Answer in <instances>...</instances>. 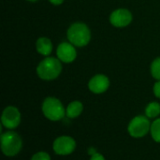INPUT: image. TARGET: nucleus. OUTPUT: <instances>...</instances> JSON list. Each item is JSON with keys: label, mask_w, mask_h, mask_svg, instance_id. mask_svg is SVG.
Masks as SVG:
<instances>
[{"label": "nucleus", "mask_w": 160, "mask_h": 160, "mask_svg": "<svg viewBox=\"0 0 160 160\" xmlns=\"http://www.w3.org/2000/svg\"><path fill=\"white\" fill-rule=\"evenodd\" d=\"M160 114V104L157 101L149 103L145 108V116L149 119H156Z\"/></svg>", "instance_id": "ddd939ff"}, {"label": "nucleus", "mask_w": 160, "mask_h": 160, "mask_svg": "<svg viewBox=\"0 0 160 160\" xmlns=\"http://www.w3.org/2000/svg\"><path fill=\"white\" fill-rule=\"evenodd\" d=\"M153 91H154L155 97L160 99V81H157V82L154 84Z\"/></svg>", "instance_id": "f3484780"}, {"label": "nucleus", "mask_w": 160, "mask_h": 160, "mask_svg": "<svg viewBox=\"0 0 160 160\" xmlns=\"http://www.w3.org/2000/svg\"><path fill=\"white\" fill-rule=\"evenodd\" d=\"M56 56L62 62L66 64L72 63L77 57V51L73 44L70 42H61L56 49Z\"/></svg>", "instance_id": "1a4fd4ad"}, {"label": "nucleus", "mask_w": 160, "mask_h": 160, "mask_svg": "<svg viewBox=\"0 0 160 160\" xmlns=\"http://www.w3.org/2000/svg\"><path fill=\"white\" fill-rule=\"evenodd\" d=\"M132 19V13L127 8H117L110 15L111 24L117 28H123L129 25Z\"/></svg>", "instance_id": "6e6552de"}, {"label": "nucleus", "mask_w": 160, "mask_h": 160, "mask_svg": "<svg viewBox=\"0 0 160 160\" xmlns=\"http://www.w3.org/2000/svg\"><path fill=\"white\" fill-rule=\"evenodd\" d=\"M43 115L50 121H60L66 116V109L62 102L53 97L46 98L41 106Z\"/></svg>", "instance_id": "20e7f679"}, {"label": "nucleus", "mask_w": 160, "mask_h": 160, "mask_svg": "<svg viewBox=\"0 0 160 160\" xmlns=\"http://www.w3.org/2000/svg\"><path fill=\"white\" fill-rule=\"evenodd\" d=\"M48 1L54 6H59L61 4H63V2H64V0H48Z\"/></svg>", "instance_id": "6ab92c4d"}, {"label": "nucleus", "mask_w": 160, "mask_h": 160, "mask_svg": "<svg viewBox=\"0 0 160 160\" xmlns=\"http://www.w3.org/2000/svg\"><path fill=\"white\" fill-rule=\"evenodd\" d=\"M150 133L152 136V139L156 142L160 143V118H157L151 125Z\"/></svg>", "instance_id": "4468645a"}, {"label": "nucleus", "mask_w": 160, "mask_h": 160, "mask_svg": "<svg viewBox=\"0 0 160 160\" xmlns=\"http://www.w3.org/2000/svg\"><path fill=\"white\" fill-rule=\"evenodd\" d=\"M110 87V80L104 74H97L88 82V89L94 94H103Z\"/></svg>", "instance_id": "9d476101"}, {"label": "nucleus", "mask_w": 160, "mask_h": 160, "mask_svg": "<svg viewBox=\"0 0 160 160\" xmlns=\"http://www.w3.org/2000/svg\"><path fill=\"white\" fill-rule=\"evenodd\" d=\"M22 116L20 111L14 106H8L4 109L1 115V124L8 130H12L21 124Z\"/></svg>", "instance_id": "423d86ee"}, {"label": "nucleus", "mask_w": 160, "mask_h": 160, "mask_svg": "<svg viewBox=\"0 0 160 160\" xmlns=\"http://www.w3.org/2000/svg\"><path fill=\"white\" fill-rule=\"evenodd\" d=\"M62 62L57 57L47 56L37 67V74L43 81L55 80L62 72Z\"/></svg>", "instance_id": "f257e3e1"}, {"label": "nucleus", "mask_w": 160, "mask_h": 160, "mask_svg": "<svg viewBox=\"0 0 160 160\" xmlns=\"http://www.w3.org/2000/svg\"><path fill=\"white\" fill-rule=\"evenodd\" d=\"M68 42L75 47H84L91 40V31L84 22H73L67 31Z\"/></svg>", "instance_id": "f03ea898"}, {"label": "nucleus", "mask_w": 160, "mask_h": 160, "mask_svg": "<svg viewBox=\"0 0 160 160\" xmlns=\"http://www.w3.org/2000/svg\"><path fill=\"white\" fill-rule=\"evenodd\" d=\"M90 160H106L105 159V158L101 155V154H99V153H95L94 155H92L91 156V158Z\"/></svg>", "instance_id": "a211bd4d"}, {"label": "nucleus", "mask_w": 160, "mask_h": 160, "mask_svg": "<svg viewBox=\"0 0 160 160\" xmlns=\"http://www.w3.org/2000/svg\"><path fill=\"white\" fill-rule=\"evenodd\" d=\"M150 71L154 79H156L157 81H160V57L156 58L152 62L150 67Z\"/></svg>", "instance_id": "2eb2a0df"}, {"label": "nucleus", "mask_w": 160, "mask_h": 160, "mask_svg": "<svg viewBox=\"0 0 160 160\" xmlns=\"http://www.w3.org/2000/svg\"><path fill=\"white\" fill-rule=\"evenodd\" d=\"M36 50L37 52L43 55V56H49L52 52V42L49 38L46 37H40L36 41Z\"/></svg>", "instance_id": "9b49d317"}, {"label": "nucleus", "mask_w": 160, "mask_h": 160, "mask_svg": "<svg viewBox=\"0 0 160 160\" xmlns=\"http://www.w3.org/2000/svg\"><path fill=\"white\" fill-rule=\"evenodd\" d=\"M27 1H29V2H37L38 0H27Z\"/></svg>", "instance_id": "aec40b11"}, {"label": "nucleus", "mask_w": 160, "mask_h": 160, "mask_svg": "<svg viewBox=\"0 0 160 160\" xmlns=\"http://www.w3.org/2000/svg\"><path fill=\"white\" fill-rule=\"evenodd\" d=\"M0 147L2 153L6 157L12 158L21 152L22 148V140L18 133L8 130L1 134Z\"/></svg>", "instance_id": "7ed1b4c3"}, {"label": "nucleus", "mask_w": 160, "mask_h": 160, "mask_svg": "<svg viewBox=\"0 0 160 160\" xmlns=\"http://www.w3.org/2000/svg\"><path fill=\"white\" fill-rule=\"evenodd\" d=\"M83 111V105L79 100H74L70 102L66 108V116L69 119H74L79 117Z\"/></svg>", "instance_id": "f8f14e48"}, {"label": "nucleus", "mask_w": 160, "mask_h": 160, "mask_svg": "<svg viewBox=\"0 0 160 160\" xmlns=\"http://www.w3.org/2000/svg\"><path fill=\"white\" fill-rule=\"evenodd\" d=\"M52 149L58 156H68L76 149V142L70 136H60L52 143Z\"/></svg>", "instance_id": "0eeeda50"}, {"label": "nucleus", "mask_w": 160, "mask_h": 160, "mask_svg": "<svg viewBox=\"0 0 160 160\" xmlns=\"http://www.w3.org/2000/svg\"><path fill=\"white\" fill-rule=\"evenodd\" d=\"M151 125L152 123H150V119L147 116L137 115L128 124V134L136 139L142 138L150 132Z\"/></svg>", "instance_id": "39448f33"}, {"label": "nucleus", "mask_w": 160, "mask_h": 160, "mask_svg": "<svg viewBox=\"0 0 160 160\" xmlns=\"http://www.w3.org/2000/svg\"><path fill=\"white\" fill-rule=\"evenodd\" d=\"M31 160H51V156L47 152H38L33 155Z\"/></svg>", "instance_id": "dca6fc26"}]
</instances>
